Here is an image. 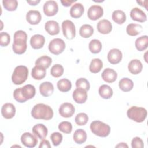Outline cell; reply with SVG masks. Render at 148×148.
Wrapping results in <instances>:
<instances>
[{"label": "cell", "mask_w": 148, "mask_h": 148, "mask_svg": "<svg viewBox=\"0 0 148 148\" xmlns=\"http://www.w3.org/2000/svg\"><path fill=\"white\" fill-rule=\"evenodd\" d=\"M31 116L35 119L49 120L53 117V110L49 105L38 103L33 107L31 110Z\"/></svg>", "instance_id": "obj_1"}, {"label": "cell", "mask_w": 148, "mask_h": 148, "mask_svg": "<svg viewBox=\"0 0 148 148\" xmlns=\"http://www.w3.org/2000/svg\"><path fill=\"white\" fill-rule=\"evenodd\" d=\"M128 117L137 123L143 122L147 117V110L142 107L131 106L127 112Z\"/></svg>", "instance_id": "obj_2"}, {"label": "cell", "mask_w": 148, "mask_h": 148, "mask_svg": "<svg viewBox=\"0 0 148 148\" xmlns=\"http://www.w3.org/2000/svg\"><path fill=\"white\" fill-rule=\"evenodd\" d=\"M28 75V69L27 66L18 65L16 66L12 76V80L14 84L20 85L24 83Z\"/></svg>", "instance_id": "obj_3"}, {"label": "cell", "mask_w": 148, "mask_h": 148, "mask_svg": "<svg viewBox=\"0 0 148 148\" xmlns=\"http://www.w3.org/2000/svg\"><path fill=\"white\" fill-rule=\"evenodd\" d=\"M90 130L95 135L100 137H106L110 132V126L101 121H94L90 124Z\"/></svg>", "instance_id": "obj_4"}, {"label": "cell", "mask_w": 148, "mask_h": 148, "mask_svg": "<svg viewBox=\"0 0 148 148\" xmlns=\"http://www.w3.org/2000/svg\"><path fill=\"white\" fill-rule=\"evenodd\" d=\"M48 47L50 53L55 55H58L64 50L65 43L60 38H55L50 42Z\"/></svg>", "instance_id": "obj_5"}, {"label": "cell", "mask_w": 148, "mask_h": 148, "mask_svg": "<svg viewBox=\"0 0 148 148\" xmlns=\"http://www.w3.org/2000/svg\"><path fill=\"white\" fill-rule=\"evenodd\" d=\"M62 30L64 36L68 39H73L76 35L75 26L69 20H64L62 23Z\"/></svg>", "instance_id": "obj_6"}, {"label": "cell", "mask_w": 148, "mask_h": 148, "mask_svg": "<svg viewBox=\"0 0 148 148\" xmlns=\"http://www.w3.org/2000/svg\"><path fill=\"white\" fill-rule=\"evenodd\" d=\"M21 142L25 147L32 148L36 145L38 141L34 135L30 132H25L21 136Z\"/></svg>", "instance_id": "obj_7"}, {"label": "cell", "mask_w": 148, "mask_h": 148, "mask_svg": "<svg viewBox=\"0 0 148 148\" xmlns=\"http://www.w3.org/2000/svg\"><path fill=\"white\" fill-rule=\"evenodd\" d=\"M59 114L63 117H71L75 113V109L74 106L68 102H65L61 105L58 109Z\"/></svg>", "instance_id": "obj_8"}, {"label": "cell", "mask_w": 148, "mask_h": 148, "mask_svg": "<svg viewBox=\"0 0 148 148\" xmlns=\"http://www.w3.org/2000/svg\"><path fill=\"white\" fill-rule=\"evenodd\" d=\"M43 12L47 16H53L58 10L57 3L54 1H47L43 5Z\"/></svg>", "instance_id": "obj_9"}, {"label": "cell", "mask_w": 148, "mask_h": 148, "mask_svg": "<svg viewBox=\"0 0 148 148\" xmlns=\"http://www.w3.org/2000/svg\"><path fill=\"white\" fill-rule=\"evenodd\" d=\"M27 40L19 38H14L12 49L16 54H22L27 50Z\"/></svg>", "instance_id": "obj_10"}, {"label": "cell", "mask_w": 148, "mask_h": 148, "mask_svg": "<svg viewBox=\"0 0 148 148\" xmlns=\"http://www.w3.org/2000/svg\"><path fill=\"white\" fill-rule=\"evenodd\" d=\"M103 14V8L99 5H92L87 11V16L91 20H97L100 18Z\"/></svg>", "instance_id": "obj_11"}, {"label": "cell", "mask_w": 148, "mask_h": 148, "mask_svg": "<svg viewBox=\"0 0 148 148\" xmlns=\"http://www.w3.org/2000/svg\"><path fill=\"white\" fill-rule=\"evenodd\" d=\"M122 53L118 49H111L108 54V60L112 64H117L119 63L122 59Z\"/></svg>", "instance_id": "obj_12"}, {"label": "cell", "mask_w": 148, "mask_h": 148, "mask_svg": "<svg viewBox=\"0 0 148 148\" xmlns=\"http://www.w3.org/2000/svg\"><path fill=\"white\" fill-rule=\"evenodd\" d=\"M16 113L15 106L11 103H5L1 108V114L2 116L6 119H10L13 118Z\"/></svg>", "instance_id": "obj_13"}, {"label": "cell", "mask_w": 148, "mask_h": 148, "mask_svg": "<svg viewBox=\"0 0 148 148\" xmlns=\"http://www.w3.org/2000/svg\"><path fill=\"white\" fill-rule=\"evenodd\" d=\"M42 16L38 10H31L26 14V20L31 25H36L41 21Z\"/></svg>", "instance_id": "obj_14"}, {"label": "cell", "mask_w": 148, "mask_h": 148, "mask_svg": "<svg viewBox=\"0 0 148 148\" xmlns=\"http://www.w3.org/2000/svg\"><path fill=\"white\" fill-rule=\"evenodd\" d=\"M130 17L132 20L143 23L146 21L147 17L145 13L138 8H134L130 12Z\"/></svg>", "instance_id": "obj_15"}, {"label": "cell", "mask_w": 148, "mask_h": 148, "mask_svg": "<svg viewBox=\"0 0 148 148\" xmlns=\"http://www.w3.org/2000/svg\"><path fill=\"white\" fill-rule=\"evenodd\" d=\"M73 99L77 103H84L87 98V91L82 88H77L75 89L72 94Z\"/></svg>", "instance_id": "obj_16"}, {"label": "cell", "mask_w": 148, "mask_h": 148, "mask_svg": "<svg viewBox=\"0 0 148 148\" xmlns=\"http://www.w3.org/2000/svg\"><path fill=\"white\" fill-rule=\"evenodd\" d=\"M97 27L98 32L102 34H108L112 30V23L106 19L100 20L98 23Z\"/></svg>", "instance_id": "obj_17"}, {"label": "cell", "mask_w": 148, "mask_h": 148, "mask_svg": "<svg viewBox=\"0 0 148 148\" xmlns=\"http://www.w3.org/2000/svg\"><path fill=\"white\" fill-rule=\"evenodd\" d=\"M45 42V37L40 34H35L33 35L30 39L31 46L34 49H39L42 48Z\"/></svg>", "instance_id": "obj_18"}, {"label": "cell", "mask_w": 148, "mask_h": 148, "mask_svg": "<svg viewBox=\"0 0 148 148\" xmlns=\"http://www.w3.org/2000/svg\"><path fill=\"white\" fill-rule=\"evenodd\" d=\"M102 78L103 80L107 83H113L116 81L117 74L116 72L111 68H106L102 73Z\"/></svg>", "instance_id": "obj_19"}, {"label": "cell", "mask_w": 148, "mask_h": 148, "mask_svg": "<svg viewBox=\"0 0 148 148\" xmlns=\"http://www.w3.org/2000/svg\"><path fill=\"white\" fill-rule=\"evenodd\" d=\"M32 132L40 139H45L47 135V128L43 124H38L32 127Z\"/></svg>", "instance_id": "obj_20"}, {"label": "cell", "mask_w": 148, "mask_h": 148, "mask_svg": "<svg viewBox=\"0 0 148 148\" xmlns=\"http://www.w3.org/2000/svg\"><path fill=\"white\" fill-rule=\"evenodd\" d=\"M46 31L51 35H57L60 32V27L58 23L54 20L47 21L45 25Z\"/></svg>", "instance_id": "obj_21"}, {"label": "cell", "mask_w": 148, "mask_h": 148, "mask_svg": "<svg viewBox=\"0 0 148 148\" xmlns=\"http://www.w3.org/2000/svg\"><path fill=\"white\" fill-rule=\"evenodd\" d=\"M39 91L42 95L45 97L50 96L54 91V86L49 82H45L39 86Z\"/></svg>", "instance_id": "obj_22"}, {"label": "cell", "mask_w": 148, "mask_h": 148, "mask_svg": "<svg viewBox=\"0 0 148 148\" xmlns=\"http://www.w3.org/2000/svg\"><path fill=\"white\" fill-rule=\"evenodd\" d=\"M129 71L134 75H137L139 73L143 68L142 62L137 59H134L131 60L128 65Z\"/></svg>", "instance_id": "obj_23"}, {"label": "cell", "mask_w": 148, "mask_h": 148, "mask_svg": "<svg viewBox=\"0 0 148 148\" xmlns=\"http://www.w3.org/2000/svg\"><path fill=\"white\" fill-rule=\"evenodd\" d=\"M84 12V6L80 3H76L70 9V15L74 18L80 17Z\"/></svg>", "instance_id": "obj_24"}, {"label": "cell", "mask_w": 148, "mask_h": 148, "mask_svg": "<svg viewBox=\"0 0 148 148\" xmlns=\"http://www.w3.org/2000/svg\"><path fill=\"white\" fill-rule=\"evenodd\" d=\"M46 68L39 65H35L31 71L32 77L34 79L38 80L43 79L46 76Z\"/></svg>", "instance_id": "obj_25"}, {"label": "cell", "mask_w": 148, "mask_h": 148, "mask_svg": "<svg viewBox=\"0 0 148 148\" xmlns=\"http://www.w3.org/2000/svg\"><path fill=\"white\" fill-rule=\"evenodd\" d=\"M21 92L23 97L27 100H28L35 96V88L33 85L27 84L21 87Z\"/></svg>", "instance_id": "obj_26"}, {"label": "cell", "mask_w": 148, "mask_h": 148, "mask_svg": "<svg viewBox=\"0 0 148 148\" xmlns=\"http://www.w3.org/2000/svg\"><path fill=\"white\" fill-rule=\"evenodd\" d=\"M119 86L120 90H121L123 91L128 92L132 89L134 87V83L130 79L124 77L119 81Z\"/></svg>", "instance_id": "obj_27"}, {"label": "cell", "mask_w": 148, "mask_h": 148, "mask_svg": "<svg viewBox=\"0 0 148 148\" xmlns=\"http://www.w3.org/2000/svg\"><path fill=\"white\" fill-rule=\"evenodd\" d=\"M135 47L138 51H142L146 50L148 45V36L143 35L138 38L135 42Z\"/></svg>", "instance_id": "obj_28"}, {"label": "cell", "mask_w": 148, "mask_h": 148, "mask_svg": "<svg viewBox=\"0 0 148 148\" xmlns=\"http://www.w3.org/2000/svg\"><path fill=\"white\" fill-rule=\"evenodd\" d=\"M73 139L76 143L82 144L87 139V134L84 130L78 129L75 131L73 135Z\"/></svg>", "instance_id": "obj_29"}, {"label": "cell", "mask_w": 148, "mask_h": 148, "mask_svg": "<svg viewBox=\"0 0 148 148\" xmlns=\"http://www.w3.org/2000/svg\"><path fill=\"white\" fill-rule=\"evenodd\" d=\"M142 31V26L140 24L131 23L127 25L126 32L128 35L134 36L139 34Z\"/></svg>", "instance_id": "obj_30"}, {"label": "cell", "mask_w": 148, "mask_h": 148, "mask_svg": "<svg viewBox=\"0 0 148 148\" xmlns=\"http://www.w3.org/2000/svg\"><path fill=\"white\" fill-rule=\"evenodd\" d=\"M100 96L103 99H109L112 97L113 90L112 88L106 84L101 86L98 90Z\"/></svg>", "instance_id": "obj_31"}, {"label": "cell", "mask_w": 148, "mask_h": 148, "mask_svg": "<svg viewBox=\"0 0 148 148\" xmlns=\"http://www.w3.org/2000/svg\"><path fill=\"white\" fill-rule=\"evenodd\" d=\"M112 18L116 23L122 24L126 20V15L123 11L121 10H116L112 13Z\"/></svg>", "instance_id": "obj_32"}, {"label": "cell", "mask_w": 148, "mask_h": 148, "mask_svg": "<svg viewBox=\"0 0 148 148\" xmlns=\"http://www.w3.org/2000/svg\"><path fill=\"white\" fill-rule=\"evenodd\" d=\"M57 86L60 91L66 92L71 90L72 84L69 80L67 79H61L58 81Z\"/></svg>", "instance_id": "obj_33"}, {"label": "cell", "mask_w": 148, "mask_h": 148, "mask_svg": "<svg viewBox=\"0 0 148 148\" xmlns=\"http://www.w3.org/2000/svg\"><path fill=\"white\" fill-rule=\"evenodd\" d=\"M103 67V62L99 58L93 59L89 66V70L91 73H97L100 72Z\"/></svg>", "instance_id": "obj_34"}, {"label": "cell", "mask_w": 148, "mask_h": 148, "mask_svg": "<svg viewBox=\"0 0 148 148\" xmlns=\"http://www.w3.org/2000/svg\"><path fill=\"white\" fill-rule=\"evenodd\" d=\"M94 33V28L90 24H83L79 30L80 35L84 38H90Z\"/></svg>", "instance_id": "obj_35"}, {"label": "cell", "mask_w": 148, "mask_h": 148, "mask_svg": "<svg viewBox=\"0 0 148 148\" xmlns=\"http://www.w3.org/2000/svg\"><path fill=\"white\" fill-rule=\"evenodd\" d=\"M52 62V59L47 56H43L38 58L35 61V65L41 66L46 69L48 68Z\"/></svg>", "instance_id": "obj_36"}, {"label": "cell", "mask_w": 148, "mask_h": 148, "mask_svg": "<svg viewBox=\"0 0 148 148\" xmlns=\"http://www.w3.org/2000/svg\"><path fill=\"white\" fill-rule=\"evenodd\" d=\"M102 47L101 42L98 39L91 40L88 45L90 51L93 54L99 53L102 49Z\"/></svg>", "instance_id": "obj_37"}, {"label": "cell", "mask_w": 148, "mask_h": 148, "mask_svg": "<svg viewBox=\"0 0 148 148\" xmlns=\"http://www.w3.org/2000/svg\"><path fill=\"white\" fill-rule=\"evenodd\" d=\"M2 4L4 8L8 11L16 10L18 2L16 0H3Z\"/></svg>", "instance_id": "obj_38"}, {"label": "cell", "mask_w": 148, "mask_h": 148, "mask_svg": "<svg viewBox=\"0 0 148 148\" xmlns=\"http://www.w3.org/2000/svg\"><path fill=\"white\" fill-rule=\"evenodd\" d=\"M64 73V68L60 64H56L53 65L50 70V74L54 77H59L62 75Z\"/></svg>", "instance_id": "obj_39"}, {"label": "cell", "mask_w": 148, "mask_h": 148, "mask_svg": "<svg viewBox=\"0 0 148 148\" xmlns=\"http://www.w3.org/2000/svg\"><path fill=\"white\" fill-rule=\"evenodd\" d=\"M58 130L65 134H70L72 130V124L67 121H62L58 125Z\"/></svg>", "instance_id": "obj_40"}, {"label": "cell", "mask_w": 148, "mask_h": 148, "mask_svg": "<svg viewBox=\"0 0 148 148\" xmlns=\"http://www.w3.org/2000/svg\"><path fill=\"white\" fill-rule=\"evenodd\" d=\"M88 120V116L84 113H78L75 119V123L78 125H85Z\"/></svg>", "instance_id": "obj_41"}, {"label": "cell", "mask_w": 148, "mask_h": 148, "mask_svg": "<svg viewBox=\"0 0 148 148\" xmlns=\"http://www.w3.org/2000/svg\"><path fill=\"white\" fill-rule=\"evenodd\" d=\"M76 86L77 88H82L84 90L88 91L90 87L88 81L85 78H79L76 82Z\"/></svg>", "instance_id": "obj_42"}, {"label": "cell", "mask_w": 148, "mask_h": 148, "mask_svg": "<svg viewBox=\"0 0 148 148\" xmlns=\"http://www.w3.org/2000/svg\"><path fill=\"white\" fill-rule=\"evenodd\" d=\"M50 139L51 140L52 143L54 146H58L62 140V135L61 133L58 132H53L50 135Z\"/></svg>", "instance_id": "obj_43"}, {"label": "cell", "mask_w": 148, "mask_h": 148, "mask_svg": "<svg viewBox=\"0 0 148 148\" xmlns=\"http://www.w3.org/2000/svg\"><path fill=\"white\" fill-rule=\"evenodd\" d=\"M10 40V35L5 32H2L0 34V45L1 46H8Z\"/></svg>", "instance_id": "obj_44"}, {"label": "cell", "mask_w": 148, "mask_h": 148, "mask_svg": "<svg viewBox=\"0 0 148 148\" xmlns=\"http://www.w3.org/2000/svg\"><path fill=\"white\" fill-rule=\"evenodd\" d=\"M14 98L20 103H23L27 101V100L23 97L21 92V87L16 88L13 92Z\"/></svg>", "instance_id": "obj_45"}, {"label": "cell", "mask_w": 148, "mask_h": 148, "mask_svg": "<svg viewBox=\"0 0 148 148\" xmlns=\"http://www.w3.org/2000/svg\"><path fill=\"white\" fill-rule=\"evenodd\" d=\"M131 146L132 148H142L144 146L143 142L139 137H135L131 141Z\"/></svg>", "instance_id": "obj_46"}, {"label": "cell", "mask_w": 148, "mask_h": 148, "mask_svg": "<svg viewBox=\"0 0 148 148\" xmlns=\"http://www.w3.org/2000/svg\"><path fill=\"white\" fill-rule=\"evenodd\" d=\"M39 147L41 148V147H46V148H50L51 147V145L50 144V142L49 140H46V139H42V140L41 141Z\"/></svg>", "instance_id": "obj_47"}, {"label": "cell", "mask_w": 148, "mask_h": 148, "mask_svg": "<svg viewBox=\"0 0 148 148\" xmlns=\"http://www.w3.org/2000/svg\"><path fill=\"white\" fill-rule=\"evenodd\" d=\"M76 0H73V1H69V0H64V1H61V2L62 3V5L64 6L65 7H68L69 6H71L73 3H74L75 2H76Z\"/></svg>", "instance_id": "obj_48"}, {"label": "cell", "mask_w": 148, "mask_h": 148, "mask_svg": "<svg viewBox=\"0 0 148 148\" xmlns=\"http://www.w3.org/2000/svg\"><path fill=\"white\" fill-rule=\"evenodd\" d=\"M136 2L139 3L140 6H143L146 8V9L147 10V1H137Z\"/></svg>", "instance_id": "obj_49"}, {"label": "cell", "mask_w": 148, "mask_h": 148, "mask_svg": "<svg viewBox=\"0 0 148 148\" xmlns=\"http://www.w3.org/2000/svg\"><path fill=\"white\" fill-rule=\"evenodd\" d=\"M27 2L29 3L30 5H36L38 3L40 2V0H35V1H27Z\"/></svg>", "instance_id": "obj_50"}, {"label": "cell", "mask_w": 148, "mask_h": 148, "mask_svg": "<svg viewBox=\"0 0 148 148\" xmlns=\"http://www.w3.org/2000/svg\"><path fill=\"white\" fill-rule=\"evenodd\" d=\"M128 145L125 143H120L117 145L116 146V147H128Z\"/></svg>", "instance_id": "obj_51"}]
</instances>
